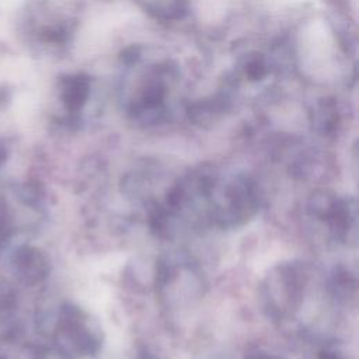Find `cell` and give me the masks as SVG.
Segmentation results:
<instances>
[{
  "instance_id": "cell-2",
  "label": "cell",
  "mask_w": 359,
  "mask_h": 359,
  "mask_svg": "<svg viewBox=\"0 0 359 359\" xmlns=\"http://www.w3.org/2000/svg\"><path fill=\"white\" fill-rule=\"evenodd\" d=\"M318 359H341V358H339V355H338V353H335V352L324 351V352H321V353H320Z\"/></svg>"
},
{
  "instance_id": "cell-1",
  "label": "cell",
  "mask_w": 359,
  "mask_h": 359,
  "mask_svg": "<svg viewBox=\"0 0 359 359\" xmlns=\"http://www.w3.org/2000/svg\"><path fill=\"white\" fill-rule=\"evenodd\" d=\"M62 101L70 112H77L90 95V81L83 76H70L62 83Z\"/></svg>"
},
{
  "instance_id": "cell-3",
  "label": "cell",
  "mask_w": 359,
  "mask_h": 359,
  "mask_svg": "<svg viewBox=\"0 0 359 359\" xmlns=\"http://www.w3.org/2000/svg\"><path fill=\"white\" fill-rule=\"evenodd\" d=\"M248 359H278V358L266 356V355H257V356H252V358H248Z\"/></svg>"
}]
</instances>
